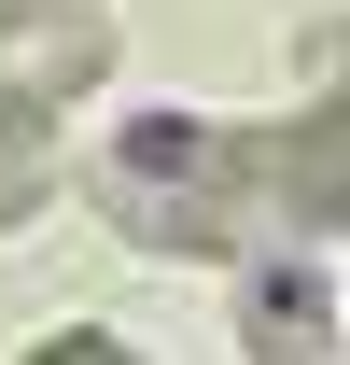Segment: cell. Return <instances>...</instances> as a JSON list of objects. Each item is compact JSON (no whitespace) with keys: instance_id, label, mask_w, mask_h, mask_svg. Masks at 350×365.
Masks as SVG:
<instances>
[{"instance_id":"obj_4","label":"cell","mask_w":350,"mask_h":365,"mask_svg":"<svg viewBox=\"0 0 350 365\" xmlns=\"http://www.w3.org/2000/svg\"><path fill=\"white\" fill-rule=\"evenodd\" d=\"M56 169H70V155H56V113L0 85V225H28V211L56 197Z\"/></svg>"},{"instance_id":"obj_2","label":"cell","mask_w":350,"mask_h":365,"mask_svg":"<svg viewBox=\"0 0 350 365\" xmlns=\"http://www.w3.org/2000/svg\"><path fill=\"white\" fill-rule=\"evenodd\" d=\"M98 71H112V14H98V0H0V85L14 98L70 113Z\"/></svg>"},{"instance_id":"obj_3","label":"cell","mask_w":350,"mask_h":365,"mask_svg":"<svg viewBox=\"0 0 350 365\" xmlns=\"http://www.w3.org/2000/svg\"><path fill=\"white\" fill-rule=\"evenodd\" d=\"M253 155V197L280 211V225H336V197H350V127H336V98L322 113H295V127H266V140H238Z\"/></svg>"},{"instance_id":"obj_1","label":"cell","mask_w":350,"mask_h":365,"mask_svg":"<svg viewBox=\"0 0 350 365\" xmlns=\"http://www.w3.org/2000/svg\"><path fill=\"white\" fill-rule=\"evenodd\" d=\"M98 211H112L140 253H224V239L253 225V155H238V127L154 113V127H127L98 155Z\"/></svg>"}]
</instances>
